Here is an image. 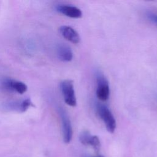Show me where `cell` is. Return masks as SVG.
Returning <instances> with one entry per match:
<instances>
[{"label":"cell","instance_id":"8992f818","mask_svg":"<svg viewBox=\"0 0 157 157\" xmlns=\"http://www.w3.org/2000/svg\"><path fill=\"white\" fill-rule=\"evenodd\" d=\"M56 9L59 13L72 18H79L82 16V10L78 7L69 5H58Z\"/></svg>","mask_w":157,"mask_h":157},{"label":"cell","instance_id":"8fae6325","mask_svg":"<svg viewBox=\"0 0 157 157\" xmlns=\"http://www.w3.org/2000/svg\"><path fill=\"white\" fill-rule=\"evenodd\" d=\"M91 136L92 135L88 131H84L80 133L79 136V140L83 145H88V142Z\"/></svg>","mask_w":157,"mask_h":157},{"label":"cell","instance_id":"277c9868","mask_svg":"<svg viewBox=\"0 0 157 157\" xmlns=\"http://www.w3.org/2000/svg\"><path fill=\"white\" fill-rule=\"evenodd\" d=\"M58 113L61 121L63 140L65 143L68 144L71 142L72 137L71 123L67 112L63 107L58 108Z\"/></svg>","mask_w":157,"mask_h":157},{"label":"cell","instance_id":"6da1fadb","mask_svg":"<svg viewBox=\"0 0 157 157\" xmlns=\"http://www.w3.org/2000/svg\"><path fill=\"white\" fill-rule=\"evenodd\" d=\"M96 111L104 122L107 130L109 132L113 133L116 128V120L111 111L106 105L101 103L96 104Z\"/></svg>","mask_w":157,"mask_h":157},{"label":"cell","instance_id":"4fadbf2b","mask_svg":"<svg viewBox=\"0 0 157 157\" xmlns=\"http://www.w3.org/2000/svg\"><path fill=\"white\" fill-rule=\"evenodd\" d=\"M94 157H104V156L102 155H97L96 156H94Z\"/></svg>","mask_w":157,"mask_h":157},{"label":"cell","instance_id":"ba28073f","mask_svg":"<svg viewBox=\"0 0 157 157\" xmlns=\"http://www.w3.org/2000/svg\"><path fill=\"white\" fill-rule=\"evenodd\" d=\"M57 55L60 60L64 62L71 61L73 58L71 48L67 45L61 44L57 47Z\"/></svg>","mask_w":157,"mask_h":157},{"label":"cell","instance_id":"5b68a950","mask_svg":"<svg viewBox=\"0 0 157 157\" xmlns=\"http://www.w3.org/2000/svg\"><path fill=\"white\" fill-rule=\"evenodd\" d=\"M1 84L2 88L6 90L11 92H17L21 94L25 93L28 89L27 85L25 83L9 78L3 79Z\"/></svg>","mask_w":157,"mask_h":157},{"label":"cell","instance_id":"7c38bea8","mask_svg":"<svg viewBox=\"0 0 157 157\" xmlns=\"http://www.w3.org/2000/svg\"><path fill=\"white\" fill-rule=\"evenodd\" d=\"M147 17L148 18L153 21V22L157 23V15L156 14H155L153 13H151V12H149L147 13Z\"/></svg>","mask_w":157,"mask_h":157},{"label":"cell","instance_id":"52a82bcc","mask_svg":"<svg viewBox=\"0 0 157 157\" xmlns=\"http://www.w3.org/2000/svg\"><path fill=\"white\" fill-rule=\"evenodd\" d=\"M59 32L66 40L77 44L80 42V38L78 33L72 27L69 26H61L59 28Z\"/></svg>","mask_w":157,"mask_h":157},{"label":"cell","instance_id":"7a4b0ae2","mask_svg":"<svg viewBox=\"0 0 157 157\" xmlns=\"http://www.w3.org/2000/svg\"><path fill=\"white\" fill-rule=\"evenodd\" d=\"M60 90L65 103L71 107L76 106L77 99L72 80H64L62 81L60 83Z\"/></svg>","mask_w":157,"mask_h":157},{"label":"cell","instance_id":"9c48e42d","mask_svg":"<svg viewBox=\"0 0 157 157\" xmlns=\"http://www.w3.org/2000/svg\"><path fill=\"white\" fill-rule=\"evenodd\" d=\"M88 145H90L96 152L99 151L101 147V143L99 137L97 136H91L88 142Z\"/></svg>","mask_w":157,"mask_h":157},{"label":"cell","instance_id":"30bf717a","mask_svg":"<svg viewBox=\"0 0 157 157\" xmlns=\"http://www.w3.org/2000/svg\"><path fill=\"white\" fill-rule=\"evenodd\" d=\"M31 106H34L31 99L28 98L18 103V110L21 112H26Z\"/></svg>","mask_w":157,"mask_h":157},{"label":"cell","instance_id":"3957f363","mask_svg":"<svg viewBox=\"0 0 157 157\" xmlns=\"http://www.w3.org/2000/svg\"><path fill=\"white\" fill-rule=\"evenodd\" d=\"M96 94L98 99L102 102L107 101L110 95L109 82L105 77L100 72H98L96 74Z\"/></svg>","mask_w":157,"mask_h":157}]
</instances>
